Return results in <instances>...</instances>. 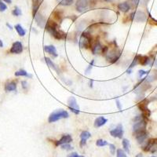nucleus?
Listing matches in <instances>:
<instances>
[{"instance_id": "obj_1", "label": "nucleus", "mask_w": 157, "mask_h": 157, "mask_svg": "<svg viewBox=\"0 0 157 157\" xmlns=\"http://www.w3.org/2000/svg\"><path fill=\"white\" fill-rule=\"evenodd\" d=\"M46 29H47V32L50 34L54 39H58V40L64 39L65 34L63 33L62 31H59V30H57V24L54 22V21H47V25H46Z\"/></svg>"}, {"instance_id": "obj_2", "label": "nucleus", "mask_w": 157, "mask_h": 157, "mask_svg": "<svg viewBox=\"0 0 157 157\" xmlns=\"http://www.w3.org/2000/svg\"><path fill=\"white\" fill-rule=\"evenodd\" d=\"M68 117V113L67 111L60 109V110L54 111L50 115L48 121H49V123H54V122L57 121L59 119H66Z\"/></svg>"}, {"instance_id": "obj_3", "label": "nucleus", "mask_w": 157, "mask_h": 157, "mask_svg": "<svg viewBox=\"0 0 157 157\" xmlns=\"http://www.w3.org/2000/svg\"><path fill=\"white\" fill-rule=\"evenodd\" d=\"M121 56V51L118 49V48H114V49L111 50L110 51L107 52L105 54L106 60L108 61L110 64H114L116 63L119 57Z\"/></svg>"}, {"instance_id": "obj_4", "label": "nucleus", "mask_w": 157, "mask_h": 157, "mask_svg": "<svg viewBox=\"0 0 157 157\" xmlns=\"http://www.w3.org/2000/svg\"><path fill=\"white\" fill-rule=\"evenodd\" d=\"M79 44L81 48H85V49L90 48L92 46V42H91V37L90 34H88L87 32H83L81 35Z\"/></svg>"}, {"instance_id": "obj_5", "label": "nucleus", "mask_w": 157, "mask_h": 157, "mask_svg": "<svg viewBox=\"0 0 157 157\" xmlns=\"http://www.w3.org/2000/svg\"><path fill=\"white\" fill-rule=\"evenodd\" d=\"M146 126L147 123L144 118L140 119L138 121H135L134 122V126H133V132H134V134H135L137 133L146 130Z\"/></svg>"}, {"instance_id": "obj_6", "label": "nucleus", "mask_w": 157, "mask_h": 157, "mask_svg": "<svg viewBox=\"0 0 157 157\" xmlns=\"http://www.w3.org/2000/svg\"><path fill=\"white\" fill-rule=\"evenodd\" d=\"M130 20L132 21H136V22H144L146 21L145 13L140 10L132 13L130 16Z\"/></svg>"}, {"instance_id": "obj_7", "label": "nucleus", "mask_w": 157, "mask_h": 157, "mask_svg": "<svg viewBox=\"0 0 157 157\" xmlns=\"http://www.w3.org/2000/svg\"><path fill=\"white\" fill-rule=\"evenodd\" d=\"M68 108L71 110V112H72L73 113L76 114V115L80 113V107L78 105L77 101H76L74 97L69 98V99L68 100Z\"/></svg>"}, {"instance_id": "obj_8", "label": "nucleus", "mask_w": 157, "mask_h": 157, "mask_svg": "<svg viewBox=\"0 0 157 157\" xmlns=\"http://www.w3.org/2000/svg\"><path fill=\"white\" fill-rule=\"evenodd\" d=\"M124 127L121 124H119L118 126H116V128L110 130V134L113 137H117V138H123L124 136Z\"/></svg>"}, {"instance_id": "obj_9", "label": "nucleus", "mask_w": 157, "mask_h": 157, "mask_svg": "<svg viewBox=\"0 0 157 157\" xmlns=\"http://www.w3.org/2000/svg\"><path fill=\"white\" fill-rule=\"evenodd\" d=\"M75 6L79 12H84L89 7V0H77Z\"/></svg>"}, {"instance_id": "obj_10", "label": "nucleus", "mask_w": 157, "mask_h": 157, "mask_svg": "<svg viewBox=\"0 0 157 157\" xmlns=\"http://www.w3.org/2000/svg\"><path fill=\"white\" fill-rule=\"evenodd\" d=\"M23 51V45L20 41H16L15 43H13L11 47L10 52L11 54H20Z\"/></svg>"}, {"instance_id": "obj_11", "label": "nucleus", "mask_w": 157, "mask_h": 157, "mask_svg": "<svg viewBox=\"0 0 157 157\" xmlns=\"http://www.w3.org/2000/svg\"><path fill=\"white\" fill-rule=\"evenodd\" d=\"M147 104H148V102H147L146 100H143V101H142V102L138 105V108H139L140 110L142 112V115H143L144 117H149L151 112H150L149 109L148 108Z\"/></svg>"}, {"instance_id": "obj_12", "label": "nucleus", "mask_w": 157, "mask_h": 157, "mask_svg": "<svg viewBox=\"0 0 157 157\" xmlns=\"http://www.w3.org/2000/svg\"><path fill=\"white\" fill-rule=\"evenodd\" d=\"M134 136H135L137 142H138L139 144H143V143L146 141L147 138H148L149 134H148L146 130H144V131L137 133V134H134Z\"/></svg>"}, {"instance_id": "obj_13", "label": "nucleus", "mask_w": 157, "mask_h": 157, "mask_svg": "<svg viewBox=\"0 0 157 157\" xmlns=\"http://www.w3.org/2000/svg\"><path fill=\"white\" fill-rule=\"evenodd\" d=\"M34 17H35V20H36L37 24H38L40 28H42V29L46 28L47 21H46V19H45L43 16L39 14V13H36V15L34 16Z\"/></svg>"}, {"instance_id": "obj_14", "label": "nucleus", "mask_w": 157, "mask_h": 157, "mask_svg": "<svg viewBox=\"0 0 157 157\" xmlns=\"http://www.w3.org/2000/svg\"><path fill=\"white\" fill-rule=\"evenodd\" d=\"M72 142V137L69 134H64L61 137V138L56 142V146H59L64 144H69Z\"/></svg>"}, {"instance_id": "obj_15", "label": "nucleus", "mask_w": 157, "mask_h": 157, "mask_svg": "<svg viewBox=\"0 0 157 157\" xmlns=\"http://www.w3.org/2000/svg\"><path fill=\"white\" fill-rule=\"evenodd\" d=\"M156 143L155 140H149L147 143L146 146L144 147V150L146 152H154L156 151Z\"/></svg>"}, {"instance_id": "obj_16", "label": "nucleus", "mask_w": 157, "mask_h": 157, "mask_svg": "<svg viewBox=\"0 0 157 157\" xmlns=\"http://www.w3.org/2000/svg\"><path fill=\"white\" fill-rule=\"evenodd\" d=\"M90 137H91V134H90L89 131H87V130H84L82 131L80 134V138H81V141H80V146L83 147L87 143V140L89 139Z\"/></svg>"}, {"instance_id": "obj_17", "label": "nucleus", "mask_w": 157, "mask_h": 157, "mask_svg": "<svg viewBox=\"0 0 157 157\" xmlns=\"http://www.w3.org/2000/svg\"><path fill=\"white\" fill-rule=\"evenodd\" d=\"M102 49H103V47L101 46V44H100V43L98 40H97L91 46V50H92L93 54H97L100 53V52H102Z\"/></svg>"}, {"instance_id": "obj_18", "label": "nucleus", "mask_w": 157, "mask_h": 157, "mask_svg": "<svg viewBox=\"0 0 157 157\" xmlns=\"http://www.w3.org/2000/svg\"><path fill=\"white\" fill-rule=\"evenodd\" d=\"M44 50H45V52H47V54L52 55L54 57H57V49L55 48L54 46H52V45H50V46H45V47H44Z\"/></svg>"}, {"instance_id": "obj_19", "label": "nucleus", "mask_w": 157, "mask_h": 157, "mask_svg": "<svg viewBox=\"0 0 157 157\" xmlns=\"http://www.w3.org/2000/svg\"><path fill=\"white\" fill-rule=\"evenodd\" d=\"M107 122H108V119L105 118L104 116H99L96 119L95 121H94V126L98 128V127L104 126Z\"/></svg>"}, {"instance_id": "obj_20", "label": "nucleus", "mask_w": 157, "mask_h": 157, "mask_svg": "<svg viewBox=\"0 0 157 157\" xmlns=\"http://www.w3.org/2000/svg\"><path fill=\"white\" fill-rule=\"evenodd\" d=\"M17 90V83L14 81H10L6 83L5 90L6 92H10Z\"/></svg>"}, {"instance_id": "obj_21", "label": "nucleus", "mask_w": 157, "mask_h": 157, "mask_svg": "<svg viewBox=\"0 0 157 157\" xmlns=\"http://www.w3.org/2000/svg\"><path fill=\"white\" fill-rule=\"evenodd\" d=\"M118 9L120 11H122V12L126 13V12H128L129 10L130 9V6L129 5L128 3L124 2V3H119V4Z\"/></svg>"}, {"instance_id": "obj_22", "label": "nucleus", "mask_w": 157, "mask_h": 157, "mask_svg": "<svg viewBox=\"0 0 157 157\" xmlns=\"http://www.w3.org/2000/svg\"><path fill=\"white\" fill-rule=\"evenodd\" d=\"M150 62H151V60L148 56H142L140 55L139 57V64L143 65V66H145V65H148V64H150Z\"/></svg>"}, {"instance_id": "obj_23", "label": "nucleus", "mask_w": 157, "mask_h": 157, "mask_svg": "<svg viewBox=\"0 0 157 157\" xmlns=\"http://www.w3.org/2000/svg\"><path fill=\"white\" fill-rule=\"evenodd\" d=\"M44 60H45V61H46V63H47L48 66H50V67L51 68H53L54 70H55V71H56L57 73H59V70H58V68H57V66L55 65V64H54V62L52 61L50 59V58H48V57H45V58H44Z\"/></svg>"}, {"instance_id": "obj_24", "label": "nucleus", "mask_w": 157, "mask_h": 157, "mask_svg": "<svg viewBox=\"0 0 157 157\" xmlns=\"http://www.w3.org/2000/svg\"><path fill=\"white\" fill-rule=\"evenodd\" d=\"M15 29L17 34L20 36H24L26 34V31L23 29V27L21 24H17L15 25Z\"/></svg>"}, {"instance_id": "obj_25", "label": "nucleus", "mask_w": 157, "mask_h": 157, "mask_svg": "<svg viewBox=\"0 0 157 157\" xmlns=\"http://www.w3.org/2000/svg\"><path fill=\"white\" fill-rule=\"evenodd\" d=\"M122 144H123V147H124V151L126 152H130V141L127 139H126V138H124V139H123Z\"/></svg>"}, {"instance_id": "obj_26", "label": "nucleus", "mask_w": 157, "mask_h": 157, "mask_svg": "<svg viewBox=\"0 0 157 157\" xmlns=\"http://www.w3.org/2000/svg\"><path fill=\"white\" fill-rule=\"evenodd\" d=\"M16 76H26V77H30L31 78V75L29 74L28 72H26L25 70L21 69L17 71V72H15Z\"/></svg>"}, {"instance_id": "obj_27", "label": "nucleus", "mask_w": 157, "mask_h": 157, "mask_svg": "<svg viewBox=\"0 0 157 157\" xmlns=\"http://www.w3.org/2000/svg\"><path fill=\"white\" fill-rule=\"evenodd\" d=\"M139 57L140 55H136V56H135V57H134V60H133V62L130 64V67H129V69H132L134 66H136L137 64H139Z\"/></svg>"}, {"instance_id": "obj_28", "label": "nucleus", "mask_w": 157, "mask_h": 157, "mask_svg": "<svg viewBox=\"0 0 157 157\" xmlns=\"http://www.w3.org/2000/svg\"><path fill=\"white\" fill-rule=\"evenodd\" d=\"M131 2L134 6H138V5H144L146 4L149 0H130Z\"/></svg>"}, {"instance_id": "obj_29", "label": "nucleus", "mask_w": 157, "mask_h": 157, "mask_svg": "<svg viewBox=\"0 0 157 157\" xmlns=\"http://www.w3.org/2000/svg\"><path fill=\"white\" fill-rule=\"evenodd\" d=\"M58 2L61 6H70L73 3V0H58Z\"/></svg>"}, {"instance_id": "obj_30", "label": "nucleus", "mask_w": 157, "mask_h": 157, "mask_svg": "<svg viewBox=\"0 0 157 157\" xmlns=\"http://www.w3.org/2000/svg\"><path fill=\"white\" fill-rule=\"evenodd\" d=\"M96 144L99 147H104L106 146V145H108V142L105 141V140L102 139H98L97 142H96Z\"/></svg>"}, {"instance_id": "obj_31", "label": "nucleus", "mask_w": 157, "mask_h": 157, "mask_svg": "<svg viewBox=\"0 0 157 157\" xmlns=\"http://www.w3.org/2000/svg\"><path fill=\"white\" fill-rule=\"evenodd\" d=\"M21 13H22V12H21V9L19 7H17V6H16V7L14 8V10L12 11V14H13V16H16V17L21 16Z\"/></svg>"}, {"instance_id": "obj_32", "label": "nucleus", "mask_w": 157, "mask_h": 157, "mask_svg": "<svg viewBox=\"0 0 157 157\" xmlns=\"http://www.w3.org/2000/svg\"><path fill=\"white\" fill-rule=\"evenodd\" d=\"M116 157H127L126 154L125 153L124 150L122 149H118L117 150V152H116Z\"/></svg>"}, {"instance_id": "obj_33", "label": "nucleus", "mask_w": 157, "mask_h": 157, "mask_svg": "<svg viewBox=\"0 0 157 157\" xmlns=\"http://www.w3.org/2000/svg\"><path fill=\"white\" fill-rule=\"evenodd\" d=\"M6 9H7V6L6 5L3 1L0 0V12H4L6 10Z\"/></svg>"}, {"instance_id": "obj_34", "label": "nucleus", "mask_w": 157, "mask_h": 157, "mask_svg": "<svg viewBox=\"0 0 157 157\" xmlns=\"http://www.w3.org/2000/svg\"><path fill=\"white\" fill-rule=\"evenodd\" d=\"M94 60H92V61H91V62L90 63V64H89L88 68H87V69H86V71H85L86 74L90 73V72L91 71V69H92V68H93V66H94Z\"/></svg>"}, {"instance_id": "obj_35", "label": "nucleus", "mask_w": 157, "mask_h": 157, "mask_svg": "<svg viewBox=\"0 0 157 157\" xmlns=\"http://www.w3.org/2000/svg\"><path fill=\"white\" fill-rule=\"evenodd\" d=\"M109 150H110L111 154L114 155L115 153H116V146H115L113 144H109Z\"/></svg>"}, {"instance_id": "obj_36", "label": "nucleus", "mask_w": 157, "mask_h": 157, "mask_svg": "<svg viewBox=\"0 0 157 157\" xmlns=\"http://www.w3.org/2000/svg\"><path fill=\"white\" fill-rule=\"evenodd\" d=\"M61 149L64 150H72L73 148H72V146H71L69 144H62V145H61Z\"/></svg>"}, {"instance_id": "obj_37", "label": "nucleus", "mask_w": 157, "mask_h": 157, "mask_svg": "<svg viewBox=\"0 0 157 157\" xmlns=\"http://www.w3.org/2000/svg\"><path fill=\"white\" fill-rule=\"evenodd\" d=\"M21 86H22V88H23L24 90H27L28 87H29L28 82H26V81H22V82H21Z\"/></svg>"}, {"instance_id": "obj_38", "label": "nucleus", "mask_w": 157, "mask_h": 157, "mask_svg": "<svg viewBox=\"0 0 157 157\" xmlns=\"http://www.w3.org/2000/svg\"><path fill=\"white\" fill-rule=\"evenodd\" d=\"M148 73H149V72H145L144 70H140L139 72H138V75H139V77L141 78L142 76H143L144 75H146Z\"/></svg>"}, {"instance_id": "obj_39", "label": "nucleus", "mask_w": 157, "mask_h": 157, "mask_svg": "<svg viewBox=\"0 0 157 157\" xmlns=\"http://www.w3.org/2000/svg\"><path fill=\"white\" fill-rule=\"evenodd\" d=\"M116 106H117V108H118L119 110H121L122 106H121V104H120V101H119V99H116Z\"/></svg>"}, {"instance_id": "obj_40", "label": "nucleus", "mask_w": 157, "mask_h": 157, "mask_svg": "<svg viewBox=\"0 0 157 157\" xmlns=\"http://www.w3.org/2000/svg\"><path fill=\"white\" fill-rule=\"evenodd\" d=\"M68 157H80V156H79L76 152H72V153L68 155Z\"/></svg>"}, {"instance_id": "obj_41", "label": "nucleus", "mask_w": 157, "mask_h": 157, "mask_svg": "<svg viewBox=\"0 0 157 157\" xmlns=\"http://www.w3.org/2000/svg\"><path fill=\"white\" fill-rule=\"evenodd\" d=\"M6 26H7L8 28L10 29V30H12V29H13V27H12V25H11V24H10L9 23H6Z\"/></svg>"}, {"instance_id": "obj_42", "label": "nucleus", "mask_w": 157, "mask_h": 157, "mask_svg": "<svg viewBox=\"0 0 157 157\" xmlns=\"http://www.w3.org/2000/svg\"><path fill=\"white\" fill-rule=\"evenodd\" d=\"M4 2H6V3H9V4H10L12 3V0H3Z\"/></svg>"}, {"instance_id": "obj_43", "label": "nucleus", "mask_w": 157, "mask_h": 157, "mask_svg": "<svg viewBox=\"0 0 157 157\" xmlns=\"http://www.w3.org/2000/svg\"><path fill=\"white\" fill-rule=\"evenodd\" d=\"M90 87H93V80L90 81Z\"/></svg>"}, {"instance_id": "obj_44", "label": "nucleus", "mask_w": 157, "mask_h": 157, "mask_svg": "<svg viewBox=\"0 0 157 157\" xmlns=\"http://www.w3.org/2000/svg\"><path fill=\"white\" fill-rule=\"evenodd\" d=\"M3 47V42L2 41L1 39H0V47L2 48V47Z\"/></svg>"}, {"instance_id": "obj_45", "label": "nucleus", "mask_w": 157, "mask_h": 157, "mask_svg": "<svg viewBox=\"0 0 157 157\" xmlns=\"http://www.w3.org/2000/svg\"><path fill=\"white\" fill-rule=\"evenodd\" d=\"M136 157H144V156L142 154V153H139V154H137L136 156Z\"/></svg>"}, {"instance_id": "obj_46", "label": "nucleus", "mask_w": 157, "mask_h": 157, "mask_svg": "<svg viewBox=\"0 0 157 157\" xmlns=\"http://www.w3.org/2000/svg\"><path fill=\"white\" fill-rule=\"evenodd\" d=\"M105 1H106V2H108V3H109V2H113L114 0H105Z\"/></svg>"}, {"instance_id": "obj_47", "label": "nucleus", "mask_w": 157, "mask_h": 157, "mask_svg": "<svg viewBox=\"0 0 157 157\" xmlns=\"http://www.w3.org/2000/svg\"><path fill=\"white\" fill-rule=\"evenodd\" d=\"M155 65H156V67L157 68V60L155 61Z\"/></svg>"}, {"instance_id": "obj_48", "label": "nucleus", "mask_w": 157, "mask_h": 157, "mask_svg": "<svg viewBox=\"0 0 157 157\" xmlns=\"http://www.w3.org/2000/svg\"><path fill=\"white\" fill-rule=\"evenodd\" d=\"M80 157H85V156H80Z\"/></svg>"}, {"instance_id": "obj_49", "label": "nucleus", "mask_w": 157, "mask_h": 157, "mask_svg": "<svg viewBox=\"0 0 157 157\" xmlns=\"http://www.w3.org/2000/svg\"><path fill=\"white\" fill-rule=\"evenodd\" d=\"M152 157H156V156H152Z\"/></svg>"}]
</instances>
